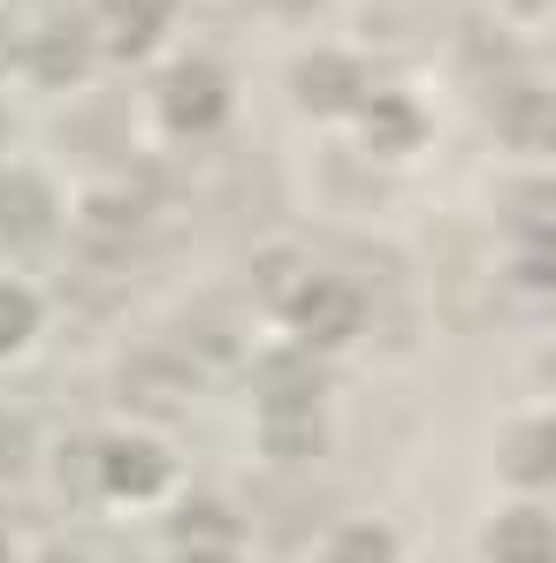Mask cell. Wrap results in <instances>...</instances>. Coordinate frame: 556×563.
Segmentation results:
<instances>
[{"mask_svg":"<svg viewBox=\"0 0 556 563\" xmlns=\"http://www.w3.org/2000/svg\"><path fill=\"white\" fill-rule=\"evenodd\" d=\"M153 23H161V0H99V31L115 54H138L153 38Z\"/></svg>","mask_w":556,"mask_h":563,"instance_id":"cell-1","label":"cell"},{"mask_svg":"<svg viewBox=\"0 0 556 563\" xmlns=\"http://www.w3.org/2000/svg\"><path fill=\"white\" fill-rule=\"evenodd\" d=\"M297 92H305V107H351V99H359V69L320 54V62L297 69Z\"/></svg>","mask_w":556,"mask_h":563,"instance_id":"cell-2","label":"cell"},{"mask_svg":"<svg viewBox=\"0 0 556 563\" xmlns=\"http://www.w3.org/2000/svg\"><path fill=\"white\" fill-rule=\"evenodd\" d=\"M46 213H54V206H46V190L31 184V176H8V184H0V221H8L15 236H46Z\"/></svg>","mask_w":556,"mask_h":563,"instance_id":"cell-3","label":"cell"},{"mask_svg":"<svg viewBox=\"0 0 556 563\" xmlns=\"http://www.w3.org/2000/svg\"><path fill=\"white\" fill-rule=\"evenodd\" d=\"M168 114H176V122H214V114H221V85H214V69H184V77L168 85Z\"/></svg>","mask_w":556,"mask_h":563,"instance_id":"cell-4","label":"cell"},{"mask_svg":"<svg viewBox=\"0 0 556 563\" xmlns=\"http://www.w3.org/2000/svg\"><path fill=\"white\" fill-rule=\"evenodd\" d=\"M77 62H85V46H77V31H46V38L31 46V69H39L46 85H62V77H77Z\"/></svg>","mask_w":556,"mask_h":563,"instance_id":"cell-5","label":"cell"},{"mask_svg":"<svg viewBox=\"0 0 556 563\" xmlns=\"http://www.w3.org/2000/svg\"><path fill=\"white\" fill-rule=\"evenodd\" d=\"M503 130H511V137H526V145H542V137H549V99H542V92H511Z\"/></svg>","mask_w":556,"mask_h":563,"instance_id":"cell-6","label":"cell"},{"mask_svg":"<svg viewBox=\"0 0 556 563\" xmlns=\"http://www.w3.org/2000/svg\"><path fill=\"white\" fill-rule=\"evenodd\" d=\"M23 328V297H0V335H15Z\"/></svg>","mask_w":556,"mask_h":563,"instance_id":"cell-7","label":"cell"},{"mask_svg":"<svg viewBox=\"0 0 556 563\" xmlns=\"http://www.w3.org/2000/svg\"><path fill=\"white\" fill-rule=\"evenodd\" d=\"M519 8H542V0H519Z\"/></svg>","mask_w":556,"mask_h":563,"instance_id":"cell-8","label":"cell"}]
</instances>
